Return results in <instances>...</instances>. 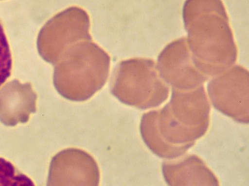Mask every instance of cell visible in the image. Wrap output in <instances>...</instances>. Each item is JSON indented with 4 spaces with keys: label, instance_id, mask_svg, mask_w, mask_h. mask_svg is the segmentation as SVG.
<instances>
[{
    "label": "cell",
    "instance_id": "52a82bcc",
    "mask_svg": "<svg viewBox=\"0 0 249 186\" xmlns=\"http://www.w3.org/2000/svg\"><path fill=\"white\" fill-rule=\"evenodd\" d=\"M33 181L13 164L0 157V186H34Z\"/></svg>",
    "mask_w": 249,
    "mask_h": 186
},
{
    "label": "cell",
    "instance_id": "8992f818",
    "mask_svg": "<svg viewBox=\"0 0 249 186\" xmlns=\"http://www.w3.org/2000/svg\"><path fill=\"white\" fill-rule=\"evenodd\" d=\"M157 66L159 73L174 84L200 82L204 75L196 66L187 38H182L167 45L159 55Z\"/></svg>",
    "mask_w": 249,
    "mask_h": 186
},
{
    "label": "cell",
    "instance_id": "ba28073f",
    "mask_svg": "<svg viewBox=\"0 0 249 186\" xmlns=\"http://www.w3.org/2000/svg\"><path fill=\"white\" fill-rule=\"evenodd\" d=\"M11 68V53L3 28L0 22V86L10 76Z\"/></svg>",
    "mask_w": 249,
    "mask_h": 186
},
{
    "label": "cell",
    "instance_id": "277c9868",
    "mask_svg": "<svg viewBox=\"0 0 249 186\" xmlns=\"http://www.w3.org/2000/svg\"><path fill=\"white\" fill-rule=\"evenodd\" d=\"M89 27V16L81 8L71 7L56 14L41 32L40 46L43 57L54 64L73 44L92 40Z\"/></svg>",
    "mask_w": 249,
    "mask_h": 186
},
{
    "label": "cell",
    "instance_id": "7a4b0ae2",
    "mask_svg": "<svg viewBox=\"0 0 249 186\" xmlns=\"http://www.w3.org/2000/svg\"><path fill=\"white\" fill-rule=\"evenodd\" d=\"M110 62L108 54L92 40L76 43L66 50L56 63L54 86L67 99L87 100L105 85Z\"/></svg>",
    "mask_w": 249,
    "mask_h": 186
},
{
    "label": "cell",
    "instance_id": "6da1fadb",
    "mask_svg": "<svg viewBox=\"0 0 249 186\" xmlns=\"http://www.w3.org/2000/svg\"><path fill=\"white\" fill-rule=\"evenodd\" d=\"M183 18L188 45L197 68L203 74L222 73L234 63L236 48L221 0H187Z\"/></svg>",
    "mask_w": 249,
    "mask_h": 186
},
{
    "label": "cell",
    "instance_id": "3957f363",
    "mask_svg": "<svg viewBox=\"0 0 249 186\" xmlns=\"http://www.w3.org/2000/svg\"><path fill=\"white\" fill-rule=\"evenodd\" d=\"M152 60L132 58L121 62L110 78L111 93L122 103L139 108L149 107L158 90L166 89Z\"/></svg>",
    "mask_w": 249,
    "mask_h": 186
},
{
    "label": "cell",
    "instance_id": "5b68a950",
    "mask_svg": "<svg viewBox=\"0 0 249 186\" xmlns=\"http://www.w3.org/2000/svg\"><path fill=\"white\" fill-rule=\"evenodd\" d=\"M100 173L94 158L79 149L63 150L52 158L48 185L97 186Z\"/></svg>",
    "mask_w": 249,
    "mask_h": 186
}]
</instances>
